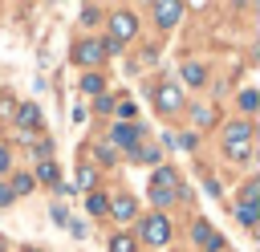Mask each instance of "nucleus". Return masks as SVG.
<instances>
[{
    "mask_svg": "<svg viewBox=\"0 0 260 252\" xmlns=\"http://www.w3.org/2000/svg\"><path fill=\"white\" fill-rule=\"evenodd\" d=\"M142 236H146L154 248H162V244L171 240V224H167V215H146V224H142Z\"/></svg>",
    "mask_w": 260,
    "mask_h": 252,
    "instance_id": "obj_1",
    "label": "nucleus"
},
{
    "mask_svg": "<svg viewBox=\"0 0 260 252\" xmlns=\"http://www.w3.org/2000/svg\"><path fill=\"white\" fill-rule=\"evenodd\" d=\"M37 179L53 183V179H57V167H53V163H41V167H37Z\"/></svg>",
    "mask_w": 260,
    "mask_h": 252,
    "instance_id": "obj_17",
    "label": "nucleus"
},
{
    "mask_svg": "<svg viewBox=\"0 0 260 252\" xmlns=\"http://www.w3.org/2000/svg\"><path fill=\"white\" fill-rule=\"evenodd\" d=\"M8 199H12V191H8V187H0V203H8Z\"/></svg>",
    "mask_w": 260,
    "mask_h": 252,
    "instance_id": "obj_22",
    "label": "nucleus"
},
{
    "mask_svg": "<svg viewBox=\"0 0 260 252\" xmlns=\"http://www.w3.org/2000/svg\"><path fill=\"white\" fill-rule=\"evenodd\" d=\"M183 77H187L191 85H199V81H203V69H199L195 61H187V65H183Z\"/></svg>",
    "mask_w": 260,
    "mask_h": 252,
    "instance_id": "obj_13",
    "label": "nucleus"
},
{
    "mask_svg": "<svg viewBox=\"0 0 260 252\" xmlns=\"http://www.w3.org/2000/svg\"><path fill=\"white\" fill-rule=\"evenodd\" d=\"M248 138H252V126H248V122H232V126H228V134H223V142H228V146H244Z\"/></svg>",
    "mask_w": 260,
    "mask_h": 252,
    "instance_id": "obj_6",
    "label": "nucleus"
},
{
    "mask_svg": "<svg viewBox=\"0 0 260 252\" xmlns=\"http://www.w3.org/2000/svg\"><path fill=\"white\" fill-rule=\"evenodd\" d=\"M134 138H138V126H134V122H130V126H126V122H122V126H118V130H114V142H122V146H130V142H134Z\"/></svg>",
    "mask_w": 260,
    "mask_h": 252,
    "instance_id": "obj_10",
    "label": "nucleus"
},
{
    "mask_svg": "<svg viewBox=\"0 0 260 252\" xmlns=\"http://www.w3.org/2000/svg\"><path fill=\"white\" fill-rule=\"evenodd\" d=\"M134 215V199H114V219H130Z\"/></svg>",
    "mask_w": 260,
    "mask_h": 252,
    "instance_id": "obj_11",
    "label": "nucleus"
},
{
    "mask_svg": "<svg viewBox=\"0 0 260 252\" xmlns=\"http://www.w3.org/2000/svg\"><path fill=\"white\" fill-rule=\"evenodd\" d=\"M110 252H134L130 236H114V240H110Z\"/></svg>",
    "mask_w": 260,
    "mask_h": 252,
    "instance_id": "obj_15",
    "label": "nucleus"
},
{
    "mask_svg": "<svg viewBox=\"0 0 260 252\" xmlns=\"http://www.w3.org/2000/svg\"><path fill=\"white\" fill-rule=\"evenodd\" d=\"M28 187H32V175H16V179H12V191H16V195H24Z\"/></svg>",
    "mask_w": 260,
    "mask_h": 252,
    "instance_id": "obj_18",
    "label": "nucleus"
},
{
    "mask_svg": "<svg viewBox=\"0 0 260 252\" xmlns=\"http://www.w3.org/2000/svg\"><path fill=\"white\" fill-rule=\"evenodd\" d=\"M85 203H89V211H93V215H102V211H110V199H106V195H98V191H93V195H89Z\"/></svg>",
    "mask_w": 260,
    "mask_h": 252,
    "instance_id": "obj_12",
    "label": "nucleus"
},
{
    "mask_svg": "<svg viewBox=\"0 0 260 252\" xmlns=\"http://www.w3.org/2000/svg\"><path fill=\"white\" fill-rule=\"evenodd\" d=\"M130 33H134V16H130V12H118V16H114V45L126 41Z\"/></svg>",
    "mask_w": 260,
    "mask_h": 252,
    "instance_id": "obj_7",
    "label": "nucleus"
},
{
    "mask_svg": "<svg viewBox=\"0 0 260 252\" xmlns=\"http://www.w3.org/2000/svg\"><path fill=\"white\" fill-rule=\"evenodd\" d=\"M150 199H154L158 207L175 199V171H158V175H154V187H150Z\"/></svg>",
    "mask_w": 260,
    "mask_h": 252,
    "instance_id": "obj_3",
    "label": "nucleus"
},
{
    "mask_svg": "<svg viewBox=\"0 0 260 252\" xmlns=\"http://www.w3.org/2000/svg\"><path fill=\"white\" fill-rule=\"evenodd\" d=\"M16 122L20 126H41V110L37 106H16Z\"/></svg>",
    "mask_w": 260,
    "mask_h": 252,
    "instance_id": "obj_9",
    "label": "nucleus"
},
{
    "mask_svg": "<svg viewBox=\"0 0 260 252\" xmlns=\"http://www.w3.org/2000/svg\"><path fill=\"white\" fill-rule=\"evenodd\" d=\"M102 57H106V49H102V45H93V41L77 45V61H81V65H93V61H102Z\"/></svg>",
    "mask_w": 260,
    "mask_h": 252,
    "instance_id": "obj_8",
    "label": "nucleus"
},
{
    "mask_svg": "<svg viewBox=\"0 0 260 252\" xmlns=\"http://www.w3.org/2000/svg\"><path fill=\"white\" fill-rule=\"evenodd\" d=\"M236 215H240V224H248V228L256 224V207H252V203H240V211H236Z\"/></svg>",
    "mask_w": 260,
    "mask_h": 252,
    "instance_id": "obj_14",
    "label": "nucleus"
},
{
    "mask_svg": "<svg viewBox=\"0 0 260 252\" xmlns=\"http://www.w3.org/2000/svg\"><path fill=\"white\" fill-rule=\"evenodd\" d=\"M77 179H81V187H93V167H81Z\"/></svg>",
    "mask_w": 260,
    "mask_h": 252,
    "instance_id": "obj_19",
    "label": "nucleus"
},
{
    "mask_svg": "<svg viewBox=\"0 0 260 252\" xmlns=\"http://www.w3.org/2000/svg\"><path fill=\"white\" fill-rule=\"evenodd\" d=\"M81 89H85V93H102V77H93V73L81 77Z\"/></svg>",
    "mask_w": 260,
    "mask_h": 252,
    "instance_id": "obj_16",
    "label": "nucleus"
},
{
    "mask_svg": "<svg viewBox=\"0 0 260 252\" xmlns=\"http://www.w3.org/2000/svg\"><path fill=\"white\" fill-rule=\"evenodd\" d=\"M240 106H244V110H256V93H252V89H248V93H240Z\"/></svg>",
    "mask_w": 260,
    "mask_h": 252,
    "instance_id": "obj_20",
    "label": "nucleus"
},
{
    "mask_svg": "<svg viewBox=\"0 0 260 252\" xmlns=\"http://www.w3.org/2000/svg\"><path fill=\"white\" fill-rule=\"evenodd\" d=\"M154 16H158V24H179L183 4H175V0H158V4H154Z\"/></svg>",
    "mask_w": 260,
    "mask_h": 252,
    "instance_id": "obj_4",
    "label": "nucleus"
},
{
    "mask_svg": "<svg viewBox=\"0 0 260 252\" xmlns=\"http://www.w3.org/2000/svg\"><path fill=\"white\" fill-rule=\"evenodd\" d=\"M179 102H183V98H179L175 85H158V89H154V106H158V110H179Z\"/></svg>",
    "mask_w": 260,
    "mask_h": 252,
    "instance_id": "obj_5",
    "label": "nucleus"
},
{
    "mask_svg": "<svg viewBox=\"0 0 260 252\" xmlns=\"http://www.w3.org/2000/svg\"><path fill=\"white\" fill-rule=\"evenodd\" d=\"M191 240H195V244H203V252H219V248H223L219 232H215L207 219H195V228H191Z\"/></svg>",
    "mask_w": 260,
    "mask_h": 252,
    "instance_id": "obj_2",
    "label": "nucleus"
},
{
    "mask_svg": "<svg viewBox=\"0 0 260 252\" xmlns=\"http://www.w3.org/2000/svg\"><path fill=\"white\" fill-rule=\"evenodd\" d=\"M8 167V146H0V171Z\"/></svg>",
    "mask_w": 260,
    "mask_h": 252,
    "instance_id": "obj_21",
    "label": "nucleus"
}]
</instances>
